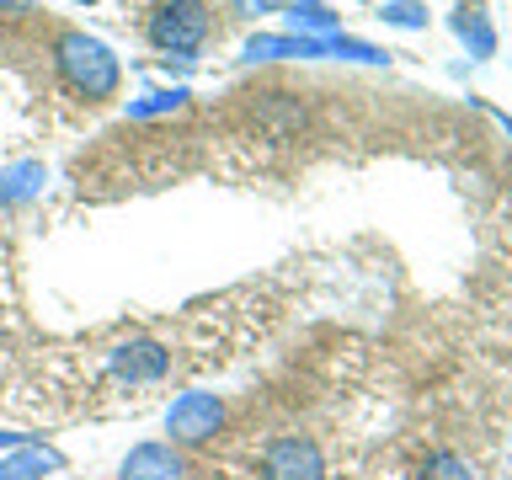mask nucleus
<instances>
[{"label":"nucleus","instance_id":"nucleus-8","mask_svg":"<svg viewBox=\"0 0 512 480\" xmlns=\"http://www.w3.org/2000/svg\"><path fill=\"white\" fill-rule=\"evenodd\" d=\"M38 187H43V166H38V160H22V166L0 171V203H27Z\"/></svg>","mask_w":512,"mask_h":480},{"label":"nucleus","instance_id":"nucleus-12","mask_svg":"<svg viewBox=\"0 0 512 480\" xmlns=\"http://www.w3.org/2000/svg\"><path fill=\"white\" fill-rule=\"evenodd\" d=\"M288 22H294V27H315V32H326V27H331V16L320 11L315 0H304V6H294V11H288Z\"/></svg>","mask_w":512,"mask_h":480},{"label":"nucleus","instance_id":"nucleus-14","mask_svg":"<svg viewBox=\"0 0 512 480\" xmlns=\"http://www.w3.org/2000/svg\"><path fill=\"white\" fill-rule=\"evenodd\" d=\"M235 11H246V16H262V11H272V0H235Z\"/></svg>","mask_w":512,"mask_h":480},{"label":"nucleus","instance_id":"nucleus-6","mask_svg":"<svg viewBox=\"0 0 512 480\" xmlns=\"http://www.w3.org/2000/svg\"><path fill=\"white\" fill-rule=\"evenodd\" d=\"M166 368H171V352L160 342H128L118 358H112V374L128 379V384H150V379L166 374Z\"/></svg>","mask_w":512,"mask_h":480},{"label":"nucleus","instance_id":"nucleus-9","mask_svg":"<svg viewBox=\"0 0 512 480\" xmlns=\"http://www.w3.org/2000/svg\"><path fill=\"white\" fill-rule=\"evenodd\" d=\"M59 454L54 448H27L22 459H11V464H0V480H38L43 470H54Z\"/></svg>","mask_w":512,"mask_h":480},{"label":"nucleus","instance_id":"nucleus-13","mask_svg":"<svg viewBox=\"0 0 512 480\" xmlns=\"http://www.w3.org/2000/svg\"><path fill=\"white\" fill-rule=\"evenodd\" d=\"M427 475H432V480H470V470H464L454 454H438V459L427 464Z\"/></svg>","mask_w":512,"mask_h":480},{"label":"nucleus","instance_id":"nucleus-7","mask_svg":"<svg viewBox=\"0 0 512 480\" xmlns=\"http://www.w3.org/2000/svg\"><path fill=\"white\" fill-rule=\"evenodd\" d=\"M454 32L464 38V48H470L475 59H491L496 54V27H491L486 6H459L454 11Z\"/></svg>","mask_w":512,"mask_h":480},{"label":"nucleus","instance_id":"nucleus-1","mask_svg":"<svg viewBox=\"0 0 512 480\" xmlns=\"http://www.w3.org/2000/svg\"><path fill=\"white\" fill-rule=\"evenodd\" d=\"M54 64H59L64 86H70L75 96H86V102H107V96H118V86H123L118 54H112L102 38L80 32V27H64L54 38Z\"/></svg>","mask_w":512,"mask_h":480},{"label":"nucleus","instance_id":"nucleus-11","mask_svg":"<svg viewBox=\"0 0 512 480\" xmlns=\"http://www.w3.org/2000/svg\"><path fill=\"white\" fill-rule=\"evenodd\" d=\"M187 102V91H155V96H144V102H128V118H150V112H171V107H182Z\"/></svg>","mask_w":512,"mask_h":480},{"label":"nucleus","instance_id":"nucleus-3","mask_svg":"<svg viewBox=\"0 0 512 480\" xmlns=\"http://www.w3.org/2000/svg\"><path fill=\"white\" fill-rule=\"evenodd\" d=\"M262 480H326V454L315 438H272L262 448Z\"/></svg>","mask_w":512,"mask_h":480},{"label":"nucleus","instance_id":"nucleus-2","mask_svg":"<svg viewBox=\"0 0 512 480\" xmlns=\"http://www.w3.org/2000/svg\"><path fill=\"white\" fill-rule=\"evenodd\" d=\"M144 38L166 59H198L214 38V6L208 0H155L144 16Z\"/></svg>","mask_w":512,"mask_h":480},{"label":"nucleus","instance_id":"nucleus-4","mask_svg":"<svg viewBox=\"0 0 512 480\" xmlns=\"http://www.w3.org/2000/svg\"><path fill=\"white\" fill-rule=\"evenodd\" d=\"M219 422H224V406H219L214 395H182V400L166 411L171 443H203V438H214Z\"/></svg>","mask_w":512,"mask_h":480},{"label":"nucleus","instance_id":"nucleus-10","mask_svg":"<svg viewBox=\"0 0 512 480\" xmlns=\"http://www.w3.org/2000/svg\"><path fill=\"white\" fill-rule=\"evenodd\" d=\"M384 22H390V27H427V6H422V0H384Z\"/></svg>","mask_w":512,"mask_h":480},{"label":"nucleus","instance_id":"nucleus-15","mask_svg":"<svg viewBox=\"0 0 512 480\" xmlns=\"http://www.w3.org/2000/svg\"><path fill=\"white\" fill-rule=\"evenodd\" d=\"M75 6H91V0H75Z\"/></svg>","mask_w":512,"mask_h":480},{"label":"nucleus","instance_id":"nucleus-5","mask_svg":"<svg viewBox=\"0 0 512 480\" xmlns=\"http://www.w3.org/2000/svg\"><path fill=\"white\" fill-rule=\"evenodd\" d=\"M118 480H187V459L176 443H139L118 464Z\"/></svg>","mask_w":512,"mask_h":480}]
</instances>
